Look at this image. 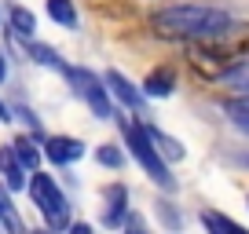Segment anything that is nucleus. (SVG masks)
I'll list each match as a JSON object with an SVG mask.
<instances>
[{
  "instance_id": "obj_1",
  "label": "nucleus",
  "mask_w": 249,
  "mask_h": 234,
  "mask_svg": "<svg viewBox=\"0 0 249 234\" xmlns=\"http://www.w3.org/2000/svg\"><path fill=\"white\" fill-rule=\"evenodd\" d=\"M150 30L165 40H224L242 30V22L213 4H169L150 15Z\"/></svg>"
},
{
  "instance_id": "obj_2",
  "label": "nucleus",
  "mask_w": 249,
  "mask_h": 234,
  "mask_svg": "<svg viewBox=\"0 0 249 234\" xmlns=\"http://www.w3.org/2000/svg\"><path fill=\"white\" fill-rule=\"evenodd\" d=\"M117 128H121V139H124V154L132 157L136 165L143 168V176H150V183H154L158 190H165V194H176V176H172L169 161H165L161 154L154 150V143H150L147 128H143V117H124V114H114Z\"/></svg>"
},
{
  "instance_id": "obj_3",
  "label": "nucleus",
  "mask_w": 249,
  "mask_h": 234,
  "mask_svg": "<svg viewBox=\"0 0 249 234\" xmlns=\"http://www.w3.org/2000/svg\"><path fill=\"white\" fill-rule=\"evenodd\" d=\"M26 194H30L33 209L40 212L48 231H66L73 219V205H70V194L62 190V183L55 180L52 172L44 168H33L30 172V183H26Z\"/></svg>"
},
{
  "instance_id": "obj_4",
  "label": "nucleus",
  "mask_w": 249,
  "mask_h": 234,
  "mask_svg": "<svg viewBox=\"0 0 249 234\" xmlns=\"http://www.w3.org/2000/svg\"><path fill=\"white\" fill-rule=\"evenodd\" d=\"M62 77L70 81L73 95L88 106V114H92L95 121H114L117 106H114L107 84H103V77H99L95 70H88V66H66V73H62Z\"/></svg>"
},
{
  "instance_id": "obj_5",
  "label": "nucleus",
  "mask_w": 249,
  "mask_h": 234,
  "mask_svg": "<svg viewBox=\"0 0 249 234\" xmlns=\"http://www.w3.org/2000/svg\"><path fill=\"white\" fill-rule=\"evenodd\" d=\"M40 154H44L48 165H55V168H70V165H77L81 157L88 154V147L77 139V135H62V132L48 135L44 132V139H40Z\"/></svg>"
},
{
  "instance_id": "obj_6",
  "label": "nucleus",
  "mask_w": 249,
  "mask_h": 234,
  "mask_svg": "<svg viewBox=\"0 0 249 234\" xmlns=\"http://www.w3.org/2000/svg\"><path fill=\"white\" fill-rule=\"evenodd\" d=\"M99 77H103V84H107V92H110V99H114V106L128 110V114H143V106H147V95L136 88V81H128L121 70H114V66H110L107 73H99Z\"/></svg>"
},
{
  "instance_id": "obj_7",
  "label": "nucleus",
  "mask_w": 249,
  "mask_h": 234,
  "mask_svg": "<svg viewBox=\"0 0 249 234\" xmlns=\"http://www.w3.org/2000/svg\"><path fill=\"white\" fill-rule=\"evenodd\" d=\"M26 183H30V168L18 161L15 147L4 143V147H0V187L8 190V194H22Z\"/></svg>"
},
{
  "instance_id": "obj_8",
  "label": "nucleus",
  "mask_w": 249,
  "mask_h": 234,
  "mask_svg": "<svg viewBox=\"0 0 249 234\" xmlns=\"http://www.w3.org/2000/svg\"><path fill=\"white\" fill-rule=\"evenodd\" d=\"M124 212H128V187H124V183H110V187L103 190V212H99V223H103V227H110V231H121Z\"/></svg>"
},
{
  "instance_id": "obj_9",
  "label": "nucleus",
  "mask_w": 249,
  "mask_h": 234,
  "mask_svg": "<svg viewBox=\"0 0 249 234\" xmlns=\"http://www.w3.org/2000/svg\"><path fill=\"white\" fill-rule=\"evenodd\" d=\"M22 51H26V59H33L37 66H44V70H55V73H66V66H70V63L59 55V48L44 44V40H37V37L22 40Z\"/></svg>"
},
{
  "instance_id": "obj_10",
  "label": "nucleus",
  "mask_w": 249,
  "mask_h": 234,
  "mask_svg": "<svg viewBox=\"0 0 249 234\" xmlns=\"http://www.w3.org/2000/svg\"><path fill=\"white\" fill-rule=\"evenodd\" d=\"M140 92L147 95V99H169V95L176 92V70H172V66H154V70L143 77Z\"/></svg>"
},
{
  "instance_id": "obj_11",
  "label": "nucleus",
  "mask_w": 249,
  "mask_h": 234,
  "mask_svg": "<svg viewBox=\"0 0 249 234\" xmlns=\"http://www.w3.org/2000/svg\"><path fill=\"white\" fill-rule=\"evenodd\" d=\"M4 22H8V30L15 33L18 40H30L37 37V15H33L26 4H11L8 11H4Z\"/></svg>"
},
{
  "instance_id": "obj_12",
  "label": "nucleus",
  "mask_w": 249,
  "mask_h": 234,
  "mask_svg": "<svg viewBox=\"0 0 249 234\" xmlns=\"http://www.w3.org/2000/svg\"><path fill=\"white\" fill-rule=\"evenodd\" d=\"M143 128H147V135H150V143H154V150L165 157L169 165H176V161H183L187 157V150H183V143L176 139V135H169V132H161L158 125H147L143 121Z\"/></svg>"
},
{
  "instance_id": "obj_13",
  "label": "nucleus",
  "mask_w": 249,
  "mask_h": 234,
  "mask_svg": "<svg viewBox=\"0 0 249 234\" xmlns=\"http://www.w3.org/2000/svg\"><path fill=\"white\" fill-rule=\"evenodd\" d=\"M11 147H15V154H18V161L26 165V168H40V161H44V154H40V135H33V132H18L15 139H11Z\"/></svg>"
},
{
  "instance_id": "obj_14",
  "label": "nucleus",
  "mask_w": 249,
  "mask_h": 234,
  "mask_svg": "<svg viewBox=\"0 0 249 234\" xmlns=\"http://www.w3.org/2000/svg\"><path fill=\"white\" fill-rule=\"evenodd\" d=\"M44 11H48V18H52L55 26H62V30H77V22H81L73 0H44Z\"/></svg>"
},
{
  "instance_id": "obj_15",
  "label": "nucleus",
  "mask_w": 249,
  "mask_h": 234,
  "mask_svg": "<svg viewBox=\"0 0 249 234\" xmlns=\"http://www.w3.org/2000/svg\"><path fill=\"white\" fill-rule=\"evenodd\" d=\"M220 84L231 88L234 95H249V59H242V63L227 66V70L220 73Z\"/></svg>"
},
{
  "instance_id": "obj_16",
  "label": "nucleus",
  "mask_w": 249,
  "mask_h": 234,
  "mask_svg": "<svg viewBox=\"0 0 249 234\" xmlns=\"http://www.w3.org/2000/svg\"><path fill=\"white\" fill-rule=\"evenodd\" d=\"M224 114L238 132L249 135V95H231V99H224Z\"/></svg>"
},
{
  "instance_id": "obj_17",
  "label": "nucleus",
  "mask_w": 249,
  "mask_h": 234,
  "mask_svg": "<svg viewBox=\"0 0 249 234\" xmlns=\"http://www.w3.org/2000/svg\"><path fill=\"white\" fill-rule=\"evenodd\" d=\"M198 219H202V227H205V231H216V234H224V231H227V234H246V227H242L238 219L224 216V212H213V209H205Z\"/></svg>"
},
{
  "instance_id": "obj_18",
  "label": "nucleus",
  "mask_w": 249,
  "mask_h": 234,
  "mask_svg": "<svg viewBox=\"0 0 249 234\" xmlns=\"http://www.w3.org/2000/svg\"><path fill=\"white\" fill-rule=\"evenodd\" d=\"M95 161L107 165V168H124V150L117 143H99L95 147Z\"/></svg>"
},
{
  "instance_id": "obj_19",
  "label": "nucleus",
  "mask_w": 249,
  "mask_h": 234,
  "mask_svg": "<svg viewBox=\"0 0 249 234\" xmlns=\"http://www.w3.org/2000/svg\"><path fill=\"white\" fill-rule=\"evenodd\" d=\"M15 117L26 125V132H33V135H40V139H44V128H40L37 114H33V110L26 106V102H15V106H11V121H15Z\"/></svg>"
},
{
  "instance_id": "obj_20",
  "label": "nucleus",
  "mask_w": 249,
  "mask_h": 234,
  "mask_svg": "<svg viewBox=\"0 0 249 234\" xmlns=\"http://www.w3.org/2000/svg\"><path fill=\"white\" fill-rule=\"evenodd\" d=\"M158 219H161L165 227H172V231H176V227H183V219H179L176 205H172L169 198H158Z\"/></svg>"
},
{
  "instance_id": "obj_21",
  "label": "nucleus",
  "mask_w": 249,
  "mask_h": 234,
  "mask_svg": "<svg viewBox=\"0 0 249 234\" xmlns=\"http://www.w3.org/2000/svg\"><path fill=\"white\" fill-rule=\"evenodd\" d=\"M0 227H8V231H15V234H22L26 231V223H22V216L15 212V205L8 201V209L0 212Z\"/></svg>"
},
{
  "instance_id": "obj_22",
  "label": "nucleus",
  "mask_w": 249,
  "mask_h": 234,
  "mask_svg": "<svg viewBox=\"0 0 249 234\" xmlns=\"http://www.w3.org/2000/svg\"><path fill=\"white\" fill-rule=\"evenodd\" d=\"M121 227H128V231H143V227H147V219L136 216V212L128 209V212H124V223H121Z\"/></svg>"
},
{
  "instance_id": "obj_23",
  "label": "nucleus",
  "mask_w": 249,
  "mask_h": 234,
  "mask_svg": "<svg viewBox=\"0 0 249 234\" xmlns=\"http://www.w3.org/2000/svg\"><path fill=\"white\" fill-rule=\"evenodd\" d=\"M0 125H11V106L0 99Z\"/></svg>"
},
{
  "instance_id": "obj_24",
  "label": "nucleus",
  "mask_w": 249,
  "mask_h": 234,
  "mask_svg": "<svg viewBox=\"0 0 249 234\" xmlns=\"http://www.w3.org/2000/svg\"><path fill=\"white\" fill-rule=\"evenodd\" d=\"M4 81H8V55L0 51V84H4Z\"/></svg>"
},
{
  "instance_id": "obj_25",
  "label": "nucleus",
  "mask_w": 249,
  "mask_h": 234,
  "mask_svg": "<svg viewBox=\"0 0 249 234\" xmlns=\"http://www.w3.org/2000/svg\"><path fill=\"white\" fill-rule=\"evenodd\" d=\"M4 209H8V190L0 187V212H4Z\"/></svg>"
},
{
  "instance_id": "obj_26",
  "label": "nucleus",
  "mask_w": 249,
  "mask_h": 234,
  "mask_svg": "<svg viewBox=\"0 0 249 234\" xmlns=\"http://www.w3.org/2000/svg\"><path fill=\"white\" fill-rule=\"evenodd\" d=\"M0 26H4V11H0Z\"/></svg>"
},
{
  "instance_id": "obj_27",
  "label": "nucleus",
  "mask_w": 249,
  "mask_h": 234,
  "mask_svg": "<svg viewBox=\"0 0 249 234\" xmlns=\"http://www.w3.org/2000/svg\"><path fill=\"white\" fill-rule=\"evenodd\" d=\"M246 165H249V157H246Z\"/></svg>"
}]
</instances>
